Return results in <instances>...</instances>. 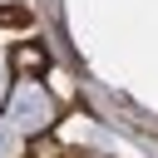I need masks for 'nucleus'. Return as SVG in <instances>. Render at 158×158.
<instances>
[{"mask_svg":"<svg viewBox=\"0 0 158 158\" xmlns=\"http://www.w3.org/2000/svg\"><path fill=\"white\" fill-rule=\"evenodd\" d=\"M15 123H20V128H44V123H49V99L25 84V89L15 94Z\"/></svg>","mask_w":158,"mask_h":158,"instance_id":"nucleus-1","label":"nucleus"}]
</instances>
